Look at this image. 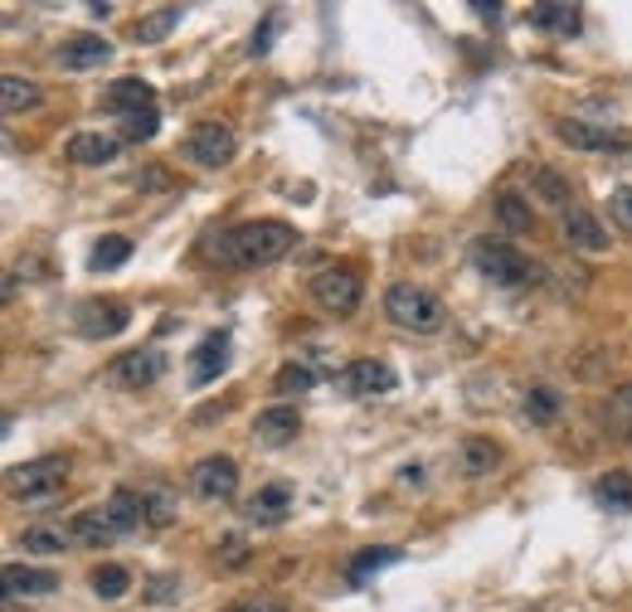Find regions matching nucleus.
<instances>
[{
  "label": "nucleus",
  "instance_id": "nucleus-33",
  "mask_svg": "<svg viewBox=\"0 0 632 612\" xmlns=\"http://www.w3.org/2000/svg\"><path fill=\"white\" fill-rule=\"evenodd\" d=\"M604 419L614 423L623 438H632V379L623 384V389H614V399L604 403Z\"/></svg>",
  "mask_w": 632,
  "mask_h": 612
},
{
  "label": "nucleus",
  "instance_id": "nucleus-2",
  "mask_svg": "<svg viewBox=\"0 0 632 612\" xmlns=\"http://www.w3.org/2000/svg\"><path fill=\"white\" fill-rule=\"evenodd\" d=\"M472 267L486 277V283L506 287V292H525V287L541 277L531 258L516 253V248L501 243V238H476V243H472Z\"/></svg>",
  "mask_w": 632,
  "mask_h": 612
},
{
  "label": "nucleus",
  "instance_id": "nucleus-10",
  "mask_svg": "<svg viewBox=\"0 0 632 612\" xmlns=\"http://www.w3.org/2000/svg\"><path fill=\"white\" fill-rule=\"evenodd\" d=\"M165 370V355L161 350H127V355H117L108 365L112 384H122V389H147V384H157Z\"/></svg>",
  "mask_w": 632,
  "mask_h": 612
},
{
  "label": "nucleus",
  "instance_id": "nucleus-20",
  "mask_svg": "<svg viewBox=\"0 0 632 612\" xmlns=\"http://www.w3.org/2000/svg\"><path fill=\"white\" fill-rule=\"evenodd\" d=\"M78 535L74 525L64 521H49V525H29L25 530V554H64V549H74Z\"/></svg>",
  "mask_w": 632,
  "mask_h": 612
},
{
  "label": "nucleus",
  "instance_id": "nucleus-36",
  "mask_svg": "<svg viewBox=\"0 0 632 612\" xmlns=\"http://www.w3.org/2000/svg\"><path fill=\"white\" fill-rule=\"evenodd\" d=\"M273 384H277V394H307V389H317V370L312 365H283Z\"/></svg>",
  "mask_w": 632,
  "mask_h": 612
},
{
  "label": "nucleus",
  "instance_id": "nucleus-15",
  "mask_svg": "<svg viewBox=\"0 0 632 612\" xmlns=\"http://www.w3.org/2000/svg\"><path fill=\"white\" fill-rule=\"evenodd\" d=\"M224 355H230V330H210V336L195 346V355H190V384H214V379H220Z\"/></svg>",
  "mask_w": 632,
  "mask_h": 612
},
{
  "label": "nucleus",
  "instance_id": "nucleus-28",
  "mask_svg": "<svg viewBox=\"0 0 632 612\" xmlns=\"http://www.w3.org/2000/svg\"><path fill=\"white\" fill-rule=\"evenodd\" d=\"M598 501L604 505H614V511H632V472H608V476H598Z\"/></svg>",
  "mask_w": 632,
  "mask_h": 612
},
{
  "label": "nucleus",
  "instance_id": "nucleus-35",
  "mask_svg": "<svg viewBox=\"0 0 632 612\" xmlns=\"http://www.w3.org/2000/svg\"><path fill=\"white\" fill-rule=\"evenodd\" d=\"M0 102H5V112H20V108H35L39 102V88L25 78H5L0 83Z\"/></svg>",
  "mask_w": 632,
  "mask_h": 612
},
{
  "label": "nucleus",
  "instance_id": "nucleus-37",
  "mask_svg": "<svg viewBox=\"0 0 632 612\" xmlns=\"http://www.w3.org/2000/svg\"><path fill=\"white\" fill-rule=\"evenodd\" d=\"M535 185H541V195L555 204V210H574V204H569V185L559 180L555 171H535Z\"/></svg>",
  "mask_w": 632,
  "mask_h": 612
},
{
  "label": "nucleus",
  "instance_id": "nucleus-25",
  "mask_svg": "<svg viewBox=\"0 0 632 612\" xmlns=\"http://www.w3.org/2000/svg\"><path fill=\"white\" fill-rule=\"evenodd\" d=\"M399 559H404V549H395V545H380V549H360V554L350 559L346 578H350V584H365L370 574H380V569L399 564Z\"/></svg>",
  "mask_w": 632,
  "mask_h": 612
},
{
  "label": "nucleus",
  "instance_id": "nucleus-8",
  "mask_svg": "<svg viewBox=\"0 0 632 612\" xmlns=\"http://www.w3.org/2000/svg\"><path fill=\"white\" fill-rule=\"evenodd\" d=\"M127 321H132V311L122 307V302H83V307L74 311L78 336H88V340L122 336V330H127Z\"/></svg>",
  "mask_w": 632,
  "mask_h": 612
},
{
  "label": "nucleus",
  "instance_id": "nucleus-13",
  "mask_svg": "<svg viewBox=\"0 0 632 612\" xmlns=\"http://www.w3.org/2000/svg\"><path fill=\"white\" fill-rule=\"evenodd\" d=\"M112 59V45L102 35H69L64 45H59V64L69 68V74H88V68H102Z\"/></svg>",
  "mask_w": 632,
  "mask_h": 612
},
{
  "label": "nucleus",
  "instance_id": "nucleus-29",
  "mask_svg": "<svg viewBox=\"0 0 632 612\" xmlns=\"http://www.w3.org/2000/svg\"><path fill=\"white\" fill-rule=\"evenodd\" d=\"M181 25V10L175 5H161V10H151L147 20H141L137 25V45H161L165 35H171V29Z\"/></svg>",
  "mask_w": 632,
  "mask_h": 612
},
{
  "label": "nucleus",
  "instance_id": "nucleus-30",
  "mask_svg": "<svg viewBox=\"0 0 632 612\" xmlns=\"http://www.w3.org/2000/svg\"><path fill=\"white\" fill-rule=\"evenodd\" d=\"M127 588H132V574H127L122 564H102L98 574H92V594L108 598V603H117V598L127 594Z\"/></svg>",
  "mask_w": 632,
  "mask_h": 612
},
{
  "label": "nucleus",
  "instance_id": "nucleus-6",
  "mask_svg": "<svg viewBox=\"0 0 632 612\" xmlns=\"http://www.w3.org/2000/svg\"><path fill=\"white\" fill-rule=\"evenodd\" d=\"M238 151L234 132L224 127V122H200V127L185 137V155H190L195 165H205V171H220V165H230Z\"/></svg>",
  "mask_w": 632,
  "mask_h": 612
},
{
  "label": "nucleus",
  "instance_id": "nucleus-38",
  "mask_svg": "<svg viewBox=\"0 0 632 612\" xmlns=\"http://www.w3.org/2000/svg\"><path fill=\"white\" fill-rule=\"evenodd\" d=\"M608 214H614V220L632 234V190H628V185H618V190H614V200H608Z\"/></svg>",
  "mask_w": 632,
  "mask_h": 612
},
{
  "label": "nucleus",
  "instance_id": "nucleus-5",
  "mask_svg": "<svg viewBox=\"0 0 632 612\" xmlns=\"http://www.w3.org/2000/svg\"><path fill=\"white\" fill-rule=\"evenodd\" d=\"M360 277L350 273V267H326V273L312 277V302L326 311V316H350V311L360 307Z\"/></svg>",
  "mask_w": 632,
  "mask_h": 612
},
{
  "label": "nucleus",
  "instance_id": "nucleus-11",
  "mask_svg": "<svg viewBox=\"0 0 632 612\" xmlns=\"http://www.w3.org/2000/svg\"><path fill=\"white\" fill-rule=\"evenodd\" d=\"M340 384H346V394H356V399H375V394H389L395 389V370L385 365V360H356V365L340 370Z\"/></svg>",
  "mask_w": 632,
  "mask_h": 612
},
{
  "label": "nucleus",
  "instance_id": "nucleus-34",
  "mask_svg": "<svg viewBox=\"0 0 632 612\" xmlns=\"http://www.w3.org/2000/svg\"><path fill=\"white\" fill-rule=\"evenodd\" d=\"M141 501H147V525H171L175 496L165 486H141Z\"/></svg>",
  "mask_w": 632,
  "mask_h": 612
},
{
  "label": "nucleus",
  "instance_id": "nucleus-4",
  "mask_svg": "<svg viewBox=\"0 0 632 612\" xmlns=\"http://www.w3.org/2000/svg\"><path fill=\"white\" fill-rule=\"evenodd\" d=\"M64 476H69V458L49 452V458H35L25 466H10L5 486H10V496H20V501H35V496H59Z\"/></svg>",
  "mask_w": 632,
  "mask_h": 612
},
{
  "label": "nucleus",
  "instance_id": "nucleus-24",
  "mask_svg": "<svg viewBox=\"0 0 632 612\" xmlns=\"http://www.w3.org/2000/svg\"><path fill=\"white\" fill-rule=\"evenodd\" d=\"M127 258H132V238L127 234H108V238H98V243H92L88 267H92V273H117Z\"/></svg>",
  "mask_w": 632,
  "mask_h": 612
},
{
  "label": "nucleus",
  "instance_id": "nucleus-26",
  "mask_svg": "<svg viewBox=\"0 0 632 612\" xmlns=\"http://www.w3.org/2000/svg\"><path fill=\"white\" fill-rule=\"evenodd\" d=\"M496 214H501V224L511 234H531L535 229V214H531V204L521 200V195H511V190H501L496 195Z\"/></svg>",
  "mask_w": 632,
  "mask_h": 612
},
{
  "label": "nucleus",
  "instance_id": "nucleus-39",
  "mask_svg": "<svg viewBox=\"0 0 632 612\" xmlns=\"http://www.w3.org/2000/svg\"><path fill=\"white\" fill-rule=\"evenodd\" d=\"M230 612H287L277 598H238V603Z\"/></svg>",
  "mask_w": 632,
  "mask_h": 612
},
{
  "label": "nucleus",
  "instance_id": "nucleus-1",
  "mask_svg": "<svg viewBox=\"0 0 632 612\" xmlns=\"http://www.w3.org/2000/svg\"><path fill=\"white\" fill-rule=\"evenodd\" d=\"M297 248V229L293 224H277V220H253V224H238V229L220 234L214 243V258L230 267H268L277 258H287Z\"/></svg>",
  "mask_w": 632,
  "mask_h": 612
},
{
  "label": "nucleus",
  "instance_id": "nucleus-12",
  "mask_svg": "<svg viewBox=\"0 0 632 612\" xmlns=\"http://www.w3.org/2000/svg\"><path fill=\"white\" fill-rule=\"evenodd\" d=\"M302 433V413L293 409V403H277V409H263L253 423V438L258 448H287V442Z\"/></svg>",
  "mask_w": 632,
  "mask_h": 612
},
{
  "label": "nucleus",
  "instance_id": "nucleus-40",
  "mask_svg": "<svg viewBox=\"0 0 632 612\" xmlns=\"http://www.w3.org/2000/svg\"><path fill=\"white\" fill-rule=\"evenodd\" d=\"M273 35H277V15H268L263 35H253V59H258V54H268V45H273Z\"/></svg>",
  "mask_w": 632,
  "mask_h": 612
},
{
  "label": "nucleus",
  "instance_id": "nucleus-17",
  "mask_svg": "<svg viewBox=\"0 0 632 612\" xmlns=\"http://www.w3.org/2000/svg\"><path fill=\"white\" fill-rule=\"evenodd\" d=\"M117 151H122V137H112V132H78L69 141V161L74 165H108L117 161Z\"/></svg>",
  "mask_w": 632,
  "mask_h": 612
},
{
  "label": "nucleus",
  "instance_id": "nucleus-21",
  "mask_svg": "<svg viewBox=\"0 0 632 612\" xmlns=\"http://www.w3.org/2000/svg\"><path fill=\"white\" fill-rule=\"evenodd\" d=\"M531 25L569 39V35H579V29H584V10H579V5H550V0H541V5H531Z\"/></svg>",
  "mask_w": 632,
  "mask_h": 612
},
{
  "label": "nucleus",
  "instance_id": "nucleus-18",
  "mask_svg": "<svg viewBox=\"0 0 632 612\" xmlns=\"http://www.w3.org/2000/svg\"><path fill=\"white\" fill-rule=\"evenodd\" d=\"M287 511H293V491H287L283 482L263 486V491L248 501V521H253V525H283Z\"/></svg>",
  "mask_w": 632,
  "mask_h": 612
},
{
  "label": "nucleus",
  "instance_id": "nucleus-27",
  "mask_svg": "<svg viewBox=\"0 0 632 612\" xmlns=\"http://www.w3.org/2000/svg\"><path fill=\"white\" fill-rule=\"evenodd\" d=\"M496 462H501V448H496L492 438H468V442H462V472H468V476L492 472Z\"/></svg>",
  "mask_w": 632,
  "mask_h": 612
},
{
  "label": "nucleus",
  "instance_id": "nucleus-7",
  "mask_svg": "<svg viewBox=\"0 0 632 612\" xmlns=\"http://www.w3.org/2000/svg\"><path fill=\"white\" fill-rule=\"evenodd\" d=\"M190 491L200 501H234L238 491V466L230 458H205L190 466Z\"/></svg>",
  "mask_w": 632,
  "mask_h": 612
},
{
  "label": "nucleus",
  "instance_id": "nucleus-31",
  "mask_svg": "<svg viewBox=\"0 0 632 612\" xmlns=\"http://www.w3.org/2000/svg\"><path fill=\"white\" fill-rule=\"evenodd\" d=\"M521 409H525V419H531V423H555L559 419V394L550 389V384H541V389L525 394Z\"/></svg>",
  "mask_w": 632,
  "mask_h": 612
},
{
  "label": "nucleus",
  "instance_id": "nucleus-14",
  "mask_svg": "<svg viewBox=\"0 0 632 612\" xmlns=\"http://www.w3.org/2000/svg\"><path fill=\"white\" fill-rule=\"evenodd\" d=\"M559 229H565V238H569V248L574 253H604L608 248V229L598 224V214L594 210H565V220H559Z\"/></svg>",
  "mask_w": 632,
  "mask_h": 612
},
{
  "label": "nucleus",
  "instance_id": "nucleus-16",
  "mask_svg": "<svg viewBox=\"0 0 632 612\" xmlns=\"http://www.w3.org/2000/svg\"><path fill=\"white\" fill-rule=\"evenodd\" d=\"M59 574L49 569H25V564H5V603H20V598H39V594H54Z\"/></svg>",
  "mask_w": 632,
  "mask_h": 612
},
{
  "label": "nucleus",
  "instance_id": "nucleus-3",
  "mask_svg": "<svg viewBox=\"0 0 632 612\" xmlns=\"http://www.w3.org/2000/svg\"><path fill=\"white\" fill-rule=\"evenodd\" d=\"M385 316L395 321L399 330H413V336H433V330H443V302L429 292V287H413V283L389 287Z\"/></svg>",
  "mask_w": 632,
  "mask_h": 612
},
{
  "label": "nucleus",
  "instance_id": "nucleus-23",
  "mask_svg": "<svg viewBox=\"0 0 632 612\" xmlns=\"http://www.w3.org/2000/svg\"><path fill=\"white\" fill-rule=\"evenodd\" d=\"M102 102H108L117 117H127V112H137V108H151V88L141 78H117L108 92H102Z\"/></svg>",
  "mask_w": 632,
  "mask_h": 612
},
{
  "label": "nucleus",
  "instance_id": "nucleus-22",
  "mask_svg": "<svg viewBox=\"0 0 632 612\" xmlns=\"http://www.w3.org/2000/svg\"><path fill=\"white\" fill-rule=\"evenodd\" d=\"M74 535H78V545H88V549H98V545H112L117 539V525H112V515H108V505H92V511H83L74 515Z\"/></svg>",
  "mask_w": 632,
  "mask_h": 612
},
{
  "label": "nucleus",
  "instance_id": "nucleus-9",
  "mask_svg": "<svg viewBox=\"0 0 632 612\" xmlns=\"http://www.w3.org/2000/svg\"><path fill=\"white\" fill-rule=\"evenodd\" d=\"M555 137L574 151H594V155H608V151H628V137L623 132H604V127H588V122H574V117H559L555 122Z\"/></svg>",
  "mask_w": 632,
  "mask_h": 612
},
{
  "label": "nucleus",
  "instance_id": "nucleus-19",
  "mask_svg": "<svg viewBox=\"0 0 632 612\" xmlns=\"http://www.w3.org/2000/svg\"><path fill=\"white\" fill-rule=\"evenodd\" d=\"M108 515H112V525H117V535H132L147 525V501H141V491H132V486H117V491L108 496Z\"/></svg>",
  "mask_w": 632,
  "mask_h": 612
},
{
  "label": "nucleus",
  "instance_id": "nucleus-32",
  "mask_svg": "<svg viewBox=\"0 0 632 612\" xmlns=\"http://www.w3.org/2000/svg\"><path fill=\"white\" fill-rule=\"evenodd\" d=\"M157 127H161L157 102H151V108H137V112H127V117H122V137H127V141H151V137H157Z\"/></svg>",
  "mask_w": 632,
  "mask_h": 612
}]
</instances>
